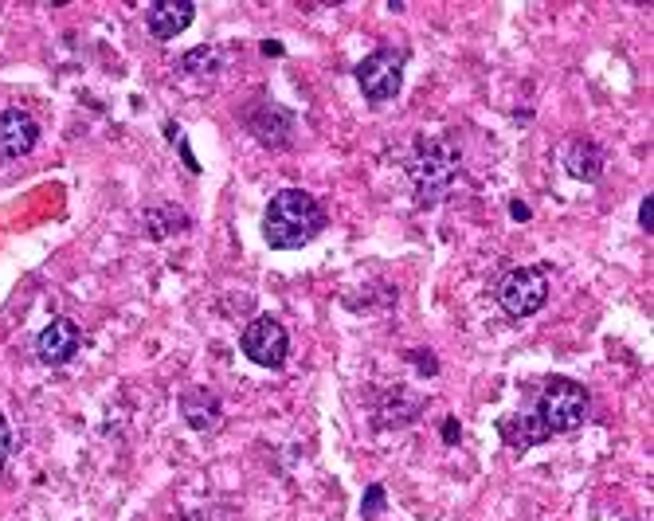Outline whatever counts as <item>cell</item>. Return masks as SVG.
<instances>
[{
	"label": "cell",
	"instance_id": "obj_1",
	"mask_svg": "<svg viewBox=\"0 0 654 521\" xmlns=\"http://www.w3.org/2000/svg\"><path fill=\"white\" fill-rule=\"evenodd\" d=\"M326 228V212L322 204L306 189H282L271 196L267 212H263V236L275 251H294L306 247L310 239Z\"/></svg>",
	"mask_w": 654,
	"mask_h": 521
},
{
	"label": "cell",
	"instance_id": "obj_2",
	"mask_svg": "<svg viewBox=\"0 0 654 521\" xmlns=\"http://www.w3.org/2000/svg\"><path fill=\"white\" fill-rule=\"evenodd\" d=\"M588 408H592L588 388L576 384V380L557 377L545 384L533 420L545 427V435H561V431H572V427L584 424V420H588Z\"/></svg>",
	"mask_w": 654,
	"mask_h": 521
},
{
	"label": "cell",
	"instance_id": "obj_3",
	"mask_svg": "<svg viewBox=\"0 0 654 521\" xmlns=\"http://www.w3.org/2000/svg\"><path fill=\"white\" fill-rule=\"evenodd\" d=\"M408 173H412L420 204H435L451 192L455 177H459V153L447 142H420L416 157L408 161Z\"/></svg>",
	"mask_w": 654,
	"mask_h": 521
},
{
	"label": "cell",
	"instance_id": "obj_4",
	"mask_svg": "<svg viewBox=\"0 0 654 521\" xmlns=\"http://www.w3.org/2000/svg\"><path fill=\"white\" fill-rule=\"evenodd\" d=\"M545 298H549V271L545 267H517L498 286V302L514 318L537 314L545 306Z\"/></svg>",
	"mask_w": 654,
	"mask_h": 521
},
{
	"label": "cell",
	"instance_id": "obj_5",
	"mask_svg": "<svg viewBox=\"0 0 654 521\" xmlns=\"http://www.w3.org/2000/svg\"><path fill=\"white\" fill-rule=\"evenodd\" d=\"M357 83H361L365 98H373V102L396 98L400 95V87H404V55L392 48L373 51V55L357 67Z\"/></svg>",
	"mask_w": 654,
	"mask_h": 521
},
{
	"label": "cell",
	"instance_id": "obj_6",
	"mask_svg": "<svg viewBox=\"0 0 654 521\" xmlns=\"http://www.w3.org/2000/svg\"><path fill=\"white\" fill-rule=\"evenodd\" d=\"M239 349H243L247 361L263 365V369H279L282 361H286L290 337H286V330H282L275 318H255L243 330V337H239Z\"/></svg>",
	"mask_w": 654,
	"mask_h": 521
},
{
	"label": "cell",
	"instance_id": "obj_7",
	"mask_svg": "<svg viewBox=\"0 0 654 521\" xmlns=\"http://www.w3.org/2000/svg\"><path fill=\"white\" fill-rule=\"evenodd\" d=\"M40 142V126L32 114L24 110H4L0 114V161H16L28 157Z\"/></svg>",
	"mask_w": 654,
	"mask_h": 521
},
{
	"label": "cell",
	"instance_id": "obj_8",
	"mask_svg": "<svg viewBox=\"0 0 654 521\" xmlns=\"http://www.w3.org/2000/svg\"><path fill=\"white\" fill-rule=\"evenodd\" d=\"M79 345H83L79 326L67 322V318H55V322L36 337V357H40L44 365H67V361L79 353Z\"/></svg>",
	"mask_w": 654,
	"mask_h": 521
},
{
	"label": "cell",
	"instance_id": "obj_9",
	"mask_svg": "<svg viewBox=\"0 0 654 521\" xmlns=\"http://www.w3.org/2000/svg\"><path fill=\"white\" fill-rule=\"evenodd\" d=\"M192 16H196V8L188 0H161V4L145 8V24H149L153 40H173L177 32H185L192 24Z\"/></svg>",
	"mask_w": 654,
	"mask_h": 521
},
{
	"label": "cell",
	"instance_id": "obj_10",
	"mask_svg": "<svg viewBox=\"0 0 654 521\" xmlns=\"http://www.w3.org/2000/svg\"><path fill=\"white\" fill-rule=\"evenodd\" d=\"M251 130H255V138L263 145H286L294 138V118L282 110V106H263L255 118H251Z\"/></svg>",
	"mask_w": 654,
	"mask_h": 521
},
{
	"label": "cell",
	"instance_id": "obj_11",
	"mask_svg": "<svg viewBox=\"0 0 654 521\" xmlns=\"http://www.w3.org/2000/svg\"><path fill=\"white\" fill-rule=\"evenodd\" d=\"M564 169L576 177V181H596L604 173V149L596 142H572L564 149Z\"/></svg>",
	"mask_w": 654,
	"mask_h": 521
},
{
	"label": "cell",
	"instance_id": "obj_12",
	"mask_svg": "<svg viewBox=\"0 0 654 521\" xmlns=\"http://www.w3.org/2000/svg\"><path fill=\"white\" fill-rule=\"evenodd\" d=\"M181 412H185V420L196 427V431H208V427L220 424V400H216L212 392H192Z\"/></svg>",
	"mask_w": 654,
	"mask_h": 521
},
{
	"label": "cell",
	"instance_id": "obj_13",
	"mask_svg": "<svg viewBox=\"0 0 654 521\" xmlns=\"http://www.w3.org/2000/svg\"><path fill=\"white\" fill-rule=\"evenodd\" d=\"M502 439L510 447H533V443H545L549 435L533 416H510V420H502Z\"/></svg>",
	"mask_w": 654,
	"mask_h": 521
},
{
	"label": "cell",
	"instance_id": "obj_14",
	"mask_svg": "<svg viewBox=\"0 0 654 521\" xmlns=\"http://www.w3.org/2000/svg\"><path fill=\"white\" fill-rule=\"evenodd\" d=\"M181 71H185V75H216V71H220V51L216 48L188 51L185 59H181Z\"/></svg>",
	"mask_w": 654,
	"mask_h": 521
},
{
	"label": "cell",
	"instance_id": "obj_15",
	"mask_svg": "<svg viewBox=\"0 0 654 521\" xmlns=\"http://www.w3.org/2000/svg\"><path fill=\"white\" fill-rule=\"evenodd\" d=\"M8 451H12V427H8V420L0 416V467H4V459H8Z\"/></svg>",
	"mask_w": 654,
	"mask_h": 521
},
{
	"label": "cell",
	"instance_id": "obj_16",
	"mask_svg": "<svg viewBox=\"0 0 654 521\" xmlns=\"http://www.w3.org/2000/svg\"><path fill=\"white\" fill-rule=\"evenodd\" d=\"M639 220H643V228L654 232V196L647 192V200H643V208H639Z\"/></svg>",
	"mask_w": 654,
	"mask_h": 521
},
{
	"label": "cell",
	"instance_id": "obj_17",
	"mask_svg": "<svg viewBox=\"0 0 654 521\" xmlns=\"http://www.w3.org/2000/svg\"><path fill=\"white\" fill-rule=\"evenodd\" d=\"M380 502H384V490L373 486V490H369V502H365V518H373L376 510H380Z\"/></svg>",
	"mask_w": 654,
	"mask_h": 521
},
{
	"label": "cell",
	"instance_id": "obj_18",
	"mask_svg": "<svg viewBox=\"0 0 654 521\" xmlns=\"http://www.w3.org/2000/svg\"><path fill=\"white\" fill-rule=\"evenodd\" d=\"M443 435H447V443H455V435H459V427H455V420H447V424H443Z\"/></svg>",
	"mask_w": 654,
	"mask_h": 521
},
{
	"label": "cell",
	"instance_id": "obj_19",
	"mask_svg": "<svg viewBox=\"0 0 654 521\" xmlns=\"http://www.w3.org/2000/svg\"><path fill=\"white\" fill-rule=\"evenodd\" d=\"M185 521H204V518H200V514H188V518H185Z\"/></svg>",
	"mask_w": 654,
	"mask_h": 521
},
{
	"label": "cell",
	"instance_id": "obj_20",
	"mask_svg": "<svg viewBox=\"0 0 654 521\" xmlns=\"http://www.w3.org/2000/svg\"><path fill=\"white\" fill-rule=\"evenodd\" d=\"M627 521H631V518H627Z\"/></svg>",
	"mask_w": 654,
	"mask_h": 521
}]
</instances>
